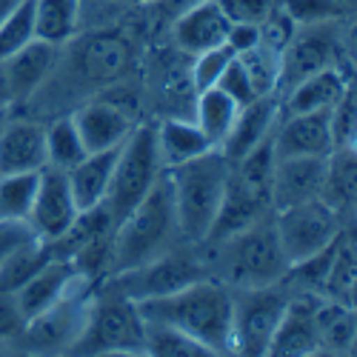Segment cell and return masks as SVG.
Returning a JSON list of instances; mask_svg holds the SVG:
<instances>
[{
    "instance_id": "cell-1",
    "label": "cell",
    "mask_w": 357,
    "mask_h": 357,
    "mask_svg": "<svg viewBox=\"0 0 357 357\" xmlns=\"http://www.w3.org/2000/svg\"><path fill=\"white\" fill-rule=\"evenodd\" d=\"M140 314L174 326L197 340L209 354H231V309L234 294L226 283L203 278L163 297L140 301Z\"/></svg>"
},
{
    "instance_id": "cell-2",
    "label": "cell",
    "mask_w": 357,
    "mask_h": 357,
    "mask_svg": "<svg viewBox=\"0 0 357 357\" xmlns=\"http://www.w3.org/2000/svg\"><path fill=\"white\" fill-rule=\"evenodd\" d=\"M231 163L220 149H212L189 163L166 169L172 200H174V215L181 237L189 243H203L209 234L218 209L223 203L226 186H229Z\"/></svg>"
},
{
    "instance_id": "cell-3",
    "label": "cell",
    "mask_w": 357,
    "mask_h": 357,
    "mask_svg": "<svg viewBox=\"0 0 357 357\" xmlns=\"http://www.w3.org/2000/svg\"><path fill=\"white\" fill-rule=\"evenodd\" d=\"M177 237H181V229H177L172 186L163 172L155 189L135 206V212L114 226L109 275H121L146 260H155L158 255L174 249Z\"/></svg>"
},
{
    "instance_id": "cell-4",
    "label": "cell",
    "mask_w": 357,
    "mask_h": 357,
    "mask_svg": "<svg viewBox=\"0 0 357 357\" xmlns=\"http://www.w3.org/2000/svg\"><path fill=\"white\" fill-rule=\"evenodd\" d=\"M212 269L229 289H257L280 283L289 272V260L280 246L275 218L269 215L212 243Z\"/></svg>"
},
{
    "instance_id": "cell-5",
    "label": "cell",
    "mask_w": 357,
    "mask_h": 357,
    "mask_svg": "<svg viewBox=\"0 0 357 357\" xmlns=\"http://www.w3.org/2000/svg\"><path fill=\"white\" fill-rule=\"evenodd\" d=\"M163 163L158 155V140H155V126L152 123H137L135 132L126 137L117 155L112 183L106 192V212L112 218V226L126 220L135 206L155 189V183L163 174Z\"/></svg>"
},
{
    "instance_id": "cell-6",
    "label": "cell",
    "mask_w": 357,
    "mask_h": 357,
    "mask_svg": "<svg viewBox=\"0 0 357 357\" xmlns=\"http://www.w3.org/2000/svg\"><path fill=\"white\" fill-rule=\"evenodd\" d=\"M72 354H146V320L140 306L117 289L95 297Z\"/></svg>"
},
{
    "instance_id": "cell-7",
    "label": "cell",
    "mask_w": 357,
    "mask_h": 357,
    "mask_svg": "<svg viewBox=\"0 0 357 357\" xmlns=\"http://www.w3.org/2000/svg\"><path fill=\"white\" fill-rule=\"evenodd\" d=\"M69 54L57 57V66H63V89L77 95H92L103 92L112 83H117L129 63H132V46L126 38L114 35V32H98V35H86V38H72Z\"/></svg>"
},
{
    "instance_id": "cell-8",
    "label": "cell",
    "mask_w": 357,
    "mask_h": 357,
    "mask_svg": "<svg viewBox=\"0 0 357 357\" xmlns=\"http://www.w3.org/2000/svg\"><path fill=\"white\" fill-rule=\"evenodd\" d=\"M286 280L241 289L231 309V354H269L278 323L289 306Z\"/></svg>"
},
{
    "instance_id": "cell-9",
    "label": "cell",
    "mask_w": 357,
    "mask_h": 357,
    "mask_svg": "<svg viewBox=\"0 0 357 357\" xmlns=\"http://www.w3.org/2000/svg\"><path fill=\"white\" fill-rule=\"evenodd\" d=\"M89 283L80 278L61 301L52 303L46 312L29 317L23 332L17 335L23 349L29 351H43V354H54V351H72V346L80 340L86 323H89V312H92V301L89 294Z\"/></svg>"
},
{
    "instance_id": "cell-10",
    "label": "cell",
    "mask_w": 357,
    "mask_h": 357,
    "mask_svg": "<svg viewBox=\"0 0 357 357\" xmlns=\"http://www.w3.org/2000/svg\"><path fill=\"white\" fill-rule=\"evenodd\" d=\"M209 275V266L200 260V255L186 252V249H169L158 255L155 260H146L135 269H126L114 278V289L126 294L129 301H152V297L172 294L177 289H183L189 283H197Z\"/></svg>"
},
{
    "instance_id": "cell-11",
    "label": "cell",
    "mask_w": 357,
    "mask_h": 357,
    "mask_svg": "<svg viewBox=\"0 0 357 357\" xmlns=\"http://www.w3.org/2000/svg\"><path fill=\"white\" fill-rule=\"evenodd\" d=\"M275 229H278L289 266L309 260L320 255L323 249H329L343 231L340 215L320 197L275 212Z\"/></svg>"
},
{
    "instance_id": "cell-12",
    "label": "cell",
    "mask_w": 357,
    "mask_h": 357,
    "mask_svg": "<svg viewBox=\"0 0 357 357\" xmlns=\"http://www.w3.org/2000/svg\"><path fill=\"white\" fill-rule=\"evenodd\" d=\"M340 52H343L340 20L297 26L289 46L283 49V57H280L278 95H283L297 80H303L320 69L340 66Z\"/></svg>"
},
{
    "instance_id": "cell-13",
    "label": "cell",
    "mask_w": 357,
    "mask_h": 357,
    "mask_svg": "<svg viewBox=\"0 0 357 357\" xmlns=\"http://www.w3.org/2000/svg\"><path fill=\"white\" fill-rule=\"evenodd\" d=\"M77 215H80V209L72 197L66 172L46 166L40 172L38 192H35L32 209H29V218H26L29 229L35 231V237L40 243H52L75 223Z\"/></svg>"
},
{
    "instance_id": "cell-14",
    "label": "cell",
    "mask_w": 357,
    "mask_h": 357,
    "mask_svg": "<svg viewBox=\"0 0 357 357\" xmlns=\"http://www.w3.org/2000/svg\"><path fill=\"white\" fill-rule=\"evenodd\" d=\"M272 143L278 158H329L335 149L329 112L280 114Z\"/></svg>"
},
{
    "instance_id": "cell-15",
    "label": "cell",
    "mask_w": 357,
    "mask_h": 357,
    "mask_svg": "<svg viewBox=\"0 0 357 357\" xmlns=\"http://www.w3.org/2000/svg\"><path fill=\"white\" fill-rule=\"evenodd\" d=\"M72 121L83 137L86 152H103V149L121 146L135 132V114L129 106L117 100H92L75 109Z\"/></svg>"
},
{
    "instance_id": "cell-16",
    "label": "cell",
    "mask_w": 357,
    "mask_h": 357,
    "mask_svg": "<svg viewBox=\"0 0 357 357\" xmlns=\"http://www.w3.org/2000/svg\"><path fill=\"white\" fill-rule=\"evenodd\" d=\"M323 294L301 291L297 297H289V306L275 329V337L269 343V354L286 357H306V354H320L317 346V309H320Z\"/></svg>"
},
{
    "instance_id": "cell-17",
    "label": "cell",
    "mask_w": 357,
    "mask_h": 357,
    "mask_svg": "<svg viewBox=\"0 0 357 357\" xmlns=\"http://www.w3.org/2000/svg\"><path fill=\"white\" fill-rule=\"evenodd\" d=\"M326 158H278L272 172V212L289 209V206L317 200L323 192Z\"/></svg>"
},
{
    "instance_id": "cell-18",
    "label": "cell",
    "mask_w": 357,
    "mask_h": 357,
    "mask_svg": "<svg viewBox=\"0 0 357 357\" xmlns=\"http://www.w3.org/2000/svg\"><path fill=\"white\" fill-rule=\"evenodd\" d=\"M280 95L269 92V95H260L257 100L241 106L237 112V121L231 126V132L226 135V140L220 143V152L226 155V160H241L246 158L255 146H260L263 140H269L275 135V126L280 121Z\"/></svg>"
},
{
    "instance_id": "cell-19",
    "label": "cell",
    "mask_w": 357,
    "mask_h": 357,
    "mask_svg": "<svg viewBox=\"0 0 357 357\" xmlns=\"http://www.w3.org/2000/svg\"><path fill=\"white\" fill-rule=\"evenodd\" d=\"M57 57H61V46H52L38 38L20 52H15L12 57H6L3 72L9 80L12 103H26L40 95V89L46 86V80L57 66Z\"/></svg>"
},
{
    "instance_id": "cell-20",
    "label": "cell",
    "mask_w": 357,
    "mask_h": 357,
    "mask_svg": "<svg viewBox=\"0 0 357 357\" xmlns=\"http://www.w3.org/2000/svg\"><path fill=\"white\" fill-rule=\"evenodd\" d=\"M231 20L223 15V9L215 0H200V3L186 6L174 17V43L186 54H200L206 49H215L226 43Z\"/></svg>"
},
{
    "instance_id": "cell-21",
    "label": "cell",
    "mask_w": 357,
    "mask_h": 357,
    "mask_svg": "<svg viewBox=\"0 0 357 357\" xmlns=\"http://www.w3.org/2000/svg\"><path fill=\"white\" fill-rule=\"evenodd\" d=\"M46 169V126L17 117L0 126V174Z\"/></svg>"
},
{
    "instance_id": "cell-22",
    "label": "cell",
    "mask_w": 357,
    "mask_h": 357,
    "mask_svg": "<svg viewBox=\"0 0 357 357\" xmlns=\"http://www.w3.org/2000/svg\"><path fill=\"white\" fill-rule=\"evenodd\" d=\"M351 77L343 66L320 69L303 80H297L291 89L280 95L283 114H301V112H332V106L349 92Z\"/></svg>"
},
{
    "instance_id": "cell-23",
    "label": "cell",
    "mask_w": 357,
    "mask_h": 357,
    "mask_svg": "<svg viewBox=\"0 0 357 357\" xmlns=\"http://www.w3.org/2000/svg\"><path fill=\"white\" fill-rule=\"evenodd\" d=\"M83 275L75 272V266L69 260H46L40 269L29 278L20 289H15V301L23 312V317H35L40 312H46L52 303H57L61 297L80 280Z\"/></svg>"
},
{
    "instance_id": "cell-24",
    "label": "cell",
    "mask_w": 357,
    "mask_h": 357,
    "mask_svg": "<svg viewBox=\"0 0 357 357\" xmlns=\"http://www.w3.org/2000/svg\"><path fill=\"white\" fill-rule=\"evenodd\" d=\"M121 146L103 149V152H89L75 169L66 172L72 197H75L80 212H89V209L103 206L109 183H112V172H114V163H117V155H121Z\"/></svg>"
},
{
    "instance_id": "cell-25",
    "label": "cell",
    "mask_w": 357,
    "mask_h": 357,
    "mask_svg": "<svg viewBox=\"0 0 357 357\" xmlns=\"http://www.w3.org/2000/svg\"><path fill=\"white\" fill-rule=\"evenodd\" d=\"M155 140H158V155L163 169L189 163L215 149L209 137L197 129L195 121H177V117H169L160 126H155Z\"/></svg>"
},
{
    "instance_id": "cell-26",
    "label": "cell",
    "mask_w": 357,
    "mask_h": 357,
    "mask_svg": "<svg viewBox=\"0 0 357 357\" xmlns=\"http://www.w3.org/2000/svg\"><path fill=\"white\" fill-rule=\"evenodd\" d=\"M80 0H35V38L66 46L80 29Z\"/></svg>"
},
{
    "instance_id": "cell-27",
    "label": "cell",
    "mask_w": 357,
    "mask_h": 357,
    "mask_svg": "<svg viewBox=\"0 0 357 357\" xmlns=\"http://www.w3.org/2000/svg\"><path fill=\"white\" fill-rule=\"evenodd\" d=\"M237 112H241V106H237L226 92H220L218 86L206 89V92H197L195 123L206 137H209V143L215 149H220V143L231 132V126L237 121Z\"/></svg>"
},
{
    "instance_id": "cell-28",
    "label": "cell",
    "mask_w": 357,
    "mask_h": 357,
    "mask_svg": "<svg viewBox=\"0 0 357 357\" xmlns=\"http://www.w3.org/2000/svg\"><path fill=\"white\" fill-rule=\"evenodd\" d=\"M320 200L343 218L354 206V149H332L326 158V177Z\"/></svg>"
},
{
    "instance_id": "cell-29",
    "label": "cell",
    "mask_w": 357,
    "mask_h": 357,
    "mask_svg": "<svg viewBox=\"0 0 357 357\" xmlns=\"http://www.w3.org/2000/svg\"><path fill=\"white\" fill-rule=\"evenodd\" d=\"M317 346L326 354H349L354 349V312L323 297L317 309Z\"/></svg>"
},
{
    "instance_id": "cell-30",
    "label": "cell",
    "mask_w": 357,
    "mask_h": 357,
    "mask_svg": "<svg viewBox=\"0 0 357 357\" xmlns=\"http://www.w3.org/2000/svg\"><path fill=\"white\" fill-rule=\"evenodd\" d=\"M89 152H86L83 137H80V132H77V126L72 121V114L57 117L52 126H46V166L69 172Z\"/></svg>"
},
{
    "instance_id": "cell-31",
    "label": "cell",
    "mask_w": 357,
    "mask_h": 357,
    "mask_svg": "<svg viewBox=\"0 0 357 357\" xmlns=\"http://www.w3.org/2000/svg\"><path fill=\"white\" fill-rule=\"evenodd\" d=\"M323 297L337 301L343 306H354V241L343 231L335 243L329 272H326Z\"/></svg>"
},
{
    "instance_id": "cell-32",
    "label": "cell",
    "mask_w": 357,
    "mask_h": 357,
    "mask_svg": "<svg viewBox=\"0 0 357 357\" xmlns=\"http://www.w3.org/2000/svg\"><path fill=\"white\" fill-rule=\"evenodd\" d=\"M40 172L0 174V220H26L29 218Z\"/></svg>"
},
{
    "instance_id": "cell-33",
    "label": "cell",
    "mask_w": 357,
    "mask_h": 357,
    "mask_svg": "<svg viewBox=\"0 0 357 357\" xmlns=\"http://www.w3.org/2000/svg\"><path fill=\"white\" fill-rule=\"evenodd\" d=\"M146 354H158V357H197V354H209V351H206L197 340H192L189 335L177 332L174 326H166V323H158V320H146Z\"/></svg>"
},
{
    "instance_id": "cell-34",
    "label": "cell",
    "mask_w": 357,
    "mask_h": 357,
    "mask_svg": "<svg viewBox=\"0 0 357 357\" xmlns=\"http://www.w3.org/2000/svg\"><path fill=\"white\" fill-rule=\"evenodd\" d=\"M35 40V0H20V6L0 26V63Z\"/></svg>"
},
{
    "instance_id": "cell-35",
    "label": "cell",
    "mask_w": 357,
    "mask_h": 357,
    "mask_svg": "<svg viewBox=\"0 0 357 357\" xmlns=\"http://www.w3.org/2000/svg\"><path fill=\"white\" fill-rule=\"evenodd\" d=\"M231 57H234V52L226 43L195 54V63H192V86H195V92H206V89L218 86L223 69L231 63Z\"/></svg>"
},
{
    "instance_id": "cell-36",
    "label": "cell",
    "mask_w": 357,
    "mask_h": 357,
    "mask_svg": "<svg viewBox=\"0 0 357 357\" xmlns=\"http://www.w3.org/2000/svg\"><path fill=\"white\" fill-rule=\"evenodd\" d=\"M329 123H332V143H335V149H354V140H357V123H354V86H349V92L332 106Z\"/></svg>"
},
{
    "instance_id": "cell-37",
    "label": "cell",
    "mask_w": 357,
    "mask_h": 357,
    "mask_svg": "<svg viewBox=\"0 0 357 357\" xmlns=\"http://www.w3.org/2000/svg\"><path fill=\"white\" fill-rule=\"evenodd\" d=\"M218 89H220V92H226L237 106H246V103L260 98L255 83H252V77H249V72H246V66H243V61L237 54L231 57V63L223 69V75L218 80Z\"/></svg>"
},
{
    "instance_id": "cell-38",
    "label": "cell",
    "mask_w": 357,
    "mask_h": 357,
    "mask_svg": "<svg viewBox=\"0 0 357 357\" xmlns=\"http://www.w3.org/2000/svg\"><path fill=\"white\" fill-rule=\"evenodd\" d=\"M215 3L223 9V15L231 23H263L269 17L280 0H215Z\"/></svg>"
},
{
    "instance_id": "cell-39",
    "label": "cell",
    "mask_w": 357,
    "mask_h": 357,
    "mask_svg": "<svg viewBox=\"0 0 357 357\" xmlns=\"http://www.w3.org/2000/svg\"><path fill=\"white\" fill-rule=\"evenodd\" d=\"M38 237L26 220H0V266H3L17 249L35 243Z\"/></svg>"
},
{
    "instance_id": "cell-40",
    "label": "cell",
    "mask_w": 357,
    "mask_h": 357,
    "mask_svg": "<svg viewBox=\"0 0 357 357\" xmlns=\"http://www.w3.org/2000/svg\"><path fill=\"white\" fill-rule=\"evenodd\" d=\"M26 326V317L12 291H0V343L15 340Z\"/></svg>"
},
{
    "instance_id": "cell-41",
    "label": "cell",
    "mask_w": 357,
    "mask_h": 357,
    "mask_svg": "<svg viewBox=\"0 0 357 357\" xmlns=\"http://www.w3.org/2000/svg\"><path fill=\"white\" fill-rule=\"evenodd\" d=\"M260 43V26L257 23H231L229 35H226V46L234 54H246Z\"/></svg>"
},
{
    "instance_id": "cell-42",
    "label": "cell",
    "mask_w": 357,
    "mask_h": 357,
    "mask_svg": "<svg viewBox=\"0 0 357 357\" xmlns=\"http://www.w3.org/2000/svg\"><path fill=\"white\" fill-rule=\"evenodd\" d=\"M12 106V92H9V80L3 72V63H0V112Z\"/></svg>"
},
{
    "instance_id": "cell-43",
    "label": "cell",
    "mask_w": 357,
    "mask_h": 357,
    "mask_svg": "<svg viewBox=\"0 0 357 357\" xmlns=\"http://www.w3.org/2000/svg\"><path fill=\"white\" fill-rule=\"evenodd\" d=\"M158 3H160L166 12L177 15V12H183V9H186V6H192V3H200V0H158Z\"/></svg>"
},
{
    "instance_id": "cell-44",
    "label": "cell",
    "mask_w": 357,
    "mask_h": 357,
    "mask_svg": "<svg viewBox=\"0 0 357 357\" xmlns=\"http://www.w3.org/2000/svg\"><path fill=\"white\" fill-rule=\"evenodd\" d=\"M20 6V0H0V26H3V20Z\"/></svg>"
},
{
    "instance_id": "cell-45",
    "label": "cell",
    "mask_w": 357,
    "mask_h": 357,
    "mask_svg": "<svg viewBox=\"0 0 357 357\" xmlns=\"http://www.w3.org/2000/svg\"><path fill=\"white\" fill-rule=\"evenodd\" d=\"M135 3H158V0H135Z\"/></svg>"
}]
</instances>
